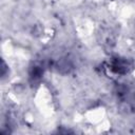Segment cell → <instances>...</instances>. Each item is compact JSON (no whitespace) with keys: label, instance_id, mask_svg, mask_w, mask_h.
Returning a JSON list of instances; mask_svg holds the SVG:
<instances>
[{"label":"cell","instance_id":"1","mask_svg":"<svg viewBox=\"0 0 135 135\" xmlns=\"http://www.w3.org/2000/svg\"><path fill=\"white\" fill-rule=\"evenodd\" d=\"M128 69H129V64L126 60L123 59H115L112 63V70L116 73H119V74H123V73H127L128 72Z\"/></svg>","mask_w":135,"mask_h":135}]
</instances>
